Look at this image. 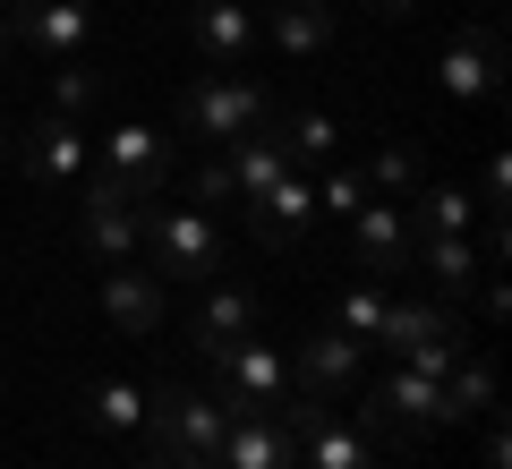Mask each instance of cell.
Segmentation results:
<instances>
[{"label": "cell", "mask_w": 512, "mask_h": 469, "mask_svg": "<svg viewBox=\"0 0 512 469\" xmlns=\"http://www.w3.org/2000/svg\"><path fill=\"white\" fill-rule=\"evenodd\" d=\"M197 205L214 214V205H239V188H231V163H205L197 171Z\"/></svg>", "instance_id": "f546056e"}, {"label": "cell", "mask_w": 512, "mask_h": 469, "mask_svg": "<svg viewBox=\"0 0 512 469\" xmlns=\"http://www.w3.org/2000/svg\"><path fill=\"white\" fill-rule=\"evenodd\" d=\"M222 427H231V410L214 401V384H163V393L146 401V435H154V452H205L214 461V444H222Z\"/></svg>", "instance_id": "277c9868"}, {"label": "cell", "mask_w": 512, "mask_h": 469, "mask_svg": "<svg viewBox=\"0 0 512 469\" xmlns=\"http://www.w3.org/2000/svg\"><path fill=\"white\" fill-rule=\"evenodd\" d=\"M137 469H222V461H205V452H154V461H137Z\"/></svg>", "instance_id": "4dcf8cb0"}, {"label": "cell", "mask_w": 512, "mask_h": 469, "mask_svg": "<svg viewBox=\"0 0 512 469\" xmlns=\"http://www.w3.org/2000/svg\"><path fill=\"white\" fill-rule=\"evenodd\" d=\"M359 205H367V180H359V171H325V180H316V214H359Z\"/></svg>", "instance_id": "f1b7e54d"}, {"label": "cell", "mask_w": 512, "mask_h": 469, "mask_svg": "<svg viewBox=\"0 0 512 469\" xmlns=\"http://www.w3.org/2000/svg\"><path fill=\"white\" fill-rule=\"evenodd\" d=\"M410 248H419V231H410V205L367 197L359 214H350V265H359V273H376V282H402V273H410Z\"/></svg>", "instance_id": "ba28073f"}, {"label": "cell", "mask_w": 512, "mask_h": 469, "mask_svg": "<svg viewBox=\"0 0 512 469\" xmlns=\"http://www.w3.org/2000/svg\"><path fill=\"white\" fill-rule=\"evenodd\" d=\"M214 461L222 469H299V444H291L282 418H231L222 444H214Z\"/></svg>", "instance_id": "e0dca14e"}, {"label": "cell", "mask_w": 512, "mask_h": 469, "mask_svg": "<svg viewBox=\"0 0 512 469\" xmlns=\"http://www.w3.org/2000/svg\"><path fill=\"white\" fill-rule=\"evenodd\" d=\"M9 145H18V137H9V128H0V171H9Z\"/></svg>", "instance_id": "d6a6232c"}, {"label": "cell", "mask_w": 512, "mask_h": 469, "mask_svg": "<svg viewBox=\"0 0 512 469\" xmlns=\"http://www.w3.org/2000/svg\"><path fill=\"white\" fill-rule=\"evenodd\" d=\"M316 222H325V214H316V180H308V171H291V180H274L265 197L248 205V231H256V248H274V256H291L299 239L316 231Z\"/></svg>", "instance_id": "30bf717a"}, {"label": "cell", "mask_w": 512, "mask_h": 469, "mask_svg": "<svg viewBox=\"0 0 512 469\" xmlns=\"http://www.w3.org/2000/svg\"><path fill=\"white\" fill-rule=\"evenodd\" d=\"M444 333H461L444 299H384V316H376V342L393 350V359H419V350H436Z\"/></svg>", "instance_id": "9a60e30c"}, {"label": "cell", "mask_w": 512, "mask_h": 469, "mask_svg": "<svg viewBox=\"0 0 512 469\" xmlns=\"http://www.w3.org/2000/svg\"><path fill=\"white\" fill-rule=\"evenodd\" d=\"M359 180H367V197H393V205H402L410 188H419V154H410V145H376Z\"/></svg>", "instance_id": "4316f807"}, {"label": "cell", "mask_w": 512, "mask_h": 469, "mask_svg": "<svg viewBox=\"0 0 512 469\" xmlns=\"http://www.w3.org/2000/svg\"><path fill=\"white\" fill-rule=\"evenodd\" d=\"M9 163H18L35 188H77V180L94 171V137H86V120H60V111H43V120L26 128L18 145H9Z\"/></svg>", "instance_id": "5b68a950"}, {"label": "cell", "mask_w": 512, "mask_h": 469, "mask_svg": "<svg viewBox=\"0 0 512 469\" xmlns=\"http://www.w3.org/2000/svg\"><path fill=\"white\" fill-rule=\"evenodd\" d=\"M9 35H26L52 60H86L94 52V0H26L18 18H9Z\"/></svg>", "instance_id": "4fadbf2b"}, {"label": "cell", "mask_w": 512, "mask_h": 469, "mask_svg": "<svg viewBox=\"0 0 512 469\" xmlns=\"http://www.w3.org/2000/svg\"><path fill=\"white\" fill-rule=\"evenodd\" d=\"M274 137L291 145V163H333L342 128H333V111H291V120H274Z\"/></svg>", "instance_id": "484cf974"}, {"label": "cell", "mask_w": 512, "mask_h": 469, "mask_svg": "<svg viewBox=\"0 0 512 469\" xmlns=\"http://www.w3.org/2000/svg\"><path fill=\"white\" fill-rule=\"evenodd\" d=\"M77 231H86V248L103 256V265H128L137 239H146V214H137V197H128L120 180L86 171V180H77Z\"/></svg>", "instance_id": "52a82bcc"}, {"label": "cell", "mask_w": 512, "mask_h": 469, "mask_svg": "<svg viewBox=\"0 0 512 469\" xmlns=\"http://www.w3.org/2000/svg\"><path fill=\"white\" fill-rule=\"evenodd\" d=\"M214 401L231 418H291V401H299V384H291V359H282L274 342H239V350H222L214 359Z\"/></svg>", "instance_id": "3957f363"}, {"label": "cell", "mask_w": 512, "mask_h": 469, "mask_svg": "<svg viewBox=\"0 0 512 469\" xmlns=\"http://www.w3.org/2000/svg\"><path fill=\"white\" fill-rule=\"evenodd\" d=\"M18 9H26V0H0V18H18Z\"/></svg>", "instance_id": "836d02e7"}, {"label": "cell", "mask_w": 512, "mask_h": 469, "mask_svg": "<svg viewBox=\"0 0 512 469\" xmlns=\"http://www.w3.org/2000/svg\"><path fill=\"white\" fill-rule=\"evenodd\" d=\"M274 120V94L256 86V77H239V69H205L197 86L180 94V137H197V145H239V137H256V128Z\"/></svg>", "instance_id": "6da1fadb"}, {"label": "cell", "mask_w": 512, "mask_h": 469, "mask_svg": "<svg viewBox=\"0 0 512 469\" xmlns=\"http://www.w3.org/2000/svg\"><path fill=\"white\" fill-rule=\"evenodd\" d=\"M94 163H103V180H120L137 205L171 197V137H163V128H146V120H120L103 145H94Z\"/></svg>", "instance_id": "8992f818"}, {"label": "cell", "mask_w": 512, "mask_h": 469, "mask_svg": "<svg viewBox=\"0 0 512 469\" xmlns=\"http://www.w3.org/2000/svg\"><path fill=\"white\" fill-rule=\"evenodd\" d=\"M410 273H427V290H436V299H461V290H478V273H487V256H478L470 239L419 231V248H410Z\"/></svg>", "instance_id": "ffe728a7"}, {"label": "cell", "mask_w": 512, "mask_h": 469, "mask_svg": "<svg viewBox=\"0 0 512 469\" xmlns=\"http://www.w3.org/2000/svg\"><path fill=\"white\" fill-rule=\"evenodd\" d=\"M137 256H146V273H163V282H214L222 273V222L205 214V205H154Z\"/></svg>", "instance_id": "7a4b0ae2"}, {"label": "cell", "mask_w": 512, "mask_h": 469, "mask_svg": "<svg viewBox=\"0 0 512 469\" xmlns=\"http://www.w3.org/2000/svg\"><path fill=\"white\" fill-rule=\"evenodd\" d=\"M291 384H299V401H342L350 384H359V342L333 333V325H316L308 342H299V359H291Z\"/></svg>", "instance_id": "5bb4252c"}, {"label": "cell", "mask_w": 512, "mask_h": 469, "mask_svg": "<svg viewBox=\"0 0 512 469\" xmlns=\"http://www.w3.org/2000/svg\"><path fill=\"white\" fill-rule=\"evenodd\" d=\"M0 60H9V18H0Z\"/></svg>", "instance_id": "e575fe53"}, {"label": "cell", "mask_w": 512, "mask_h": 469, "mask_svg": "<svg viewBox=\"0 0 512 469\" xmlns=\"http://www.w3.org/2000/svg\"><path fill=\"white\" fill-rule=\"evenodd\" d=\"M188 43L205 69H239L256 52V0H188Z\"/></svg>", "instance_id": "8fae6325"}, {"label": "cell", "mask_w": 512, "mask_h": 469, "mask_svg": "<svg viewBox=\"0 0 512 469\" xmlns=\"http://www.w3.org/2000/svg\"><path fill=\"white\" fill-rule=\"evenodd\" d=\"M103 316H111L120 333H154V325H163V273H146L137 256L111 265V273H103Z\"/></svg>", "instance_id": "ac0fdd59"}, {"label": "cell", "mask_w": 512, "mask_h": 469, "mask_svg": "<svg viewBox=\"0 0 512 469\" xmlns=\"http://www.w3.org/2000/svg\"><path fill=\"white\" fill-rule=\"evenodd\" d=\"M222 163H231V188H239V205H256V197H265L274 180H291V171H299V163H291V145L274 137V120L256 128V137L222 145Z\"/></svg>", "instance_id": "d6986e66"}, {"label": "cell", "mask_w": 512, "mask_h": 469, "mask_svg": "<svg viewBox=\"0 0 512 469\" xmlns=\"http://www.w3.org/2000/svg\"><path fill=\"white\" fill-rule=\"evenodd\" d=\"M367 410L384 418L393 435H436V427H453V410H444V376H419V367H384V384L367 393Z\"/></svg>", "instance_id": "9c48e42d"}, {"label": "cell", "mask_w": 512, "mask_h": 469, "mask_svg": "<svg viewBox=\"0 0 512 469\" xmlns=\"http://www.w3.org/2000/svg\"><path fill=\"white\" fill-rule=\"evenodd\" d=\"M86 427L94 435H137V427H146V393H137L128 376H103L86 393Z\"/></svg>", "instance_id": "603a6c76"}, {"label": "cell", "mask_w": 512, "mask_h": 469, "mask_svg": "<svg viewBox=\"0 0 512 469\" xmlns=\"http://www.w3.org/2000/svg\"><path fill=\"white\" fill-rule=\"evenodd\" d=\"M384 299H393V282H376V273H359V282L333 299V333H350V342H376V316H384Z\"/></svg>", "instance_id": "cb8c5ba5"}, {"label": "cell", "mask_w": 512, "mask_h": 469, "mask_svg": "<svg viewBox=\"0 0 512 469\" xmlns=\"http://www.w3.org/2000/svg\"><path fill=\"white\" fill-rule=\"evenodd\" d=\"M444 410H453V427H461V418H487V410H495V367L461 350L453 376H444Z\"/></svg>", "instance_id": "d4e9b609"}, {"label": "cell", "mask_w": 512, "mask_h": 469, "mask_svg": "<svg viewBox=\"0 0 512 469\" xmlns=\"http://www.w3.org/2000/svg\"><path fill=\"white\" fill-rule=\"evenodd\" d=\"M410 231H444V239H470V222H478V197H461V188H410Z\"/></svg>", "instance_id": "7402d4cb"}, {"label": "cell", "mask_w": 512, "mask_h": 469, "mask_svg": "<svg viewBox=\"0 0 512 469\" xmlns=\"http://www.w3.org/2000/svg\"><path fill=\"white\" fill-rule=\"evenodd\" d=\"M282 60H316L333 43V0H274V18H265Z\"/></svg>", "instance_id": "44dd1931"}, {"label": "cell", "mask_w": 512, "mask_h": 469, "mask_svg": "<svg viewBox=\"0 0 512 469\" xmlns=\"http://www.w3.org/2000/svg\"><path fill=\"white\" fill-rule=\"evenodd\" d=\"M367 9H376V18H419L427 0H367Z\"/></svg>", "instance_id": "1f68e13d"}, {"label": "cell", "mask_w": 512, "mask_h": 469, "mask_svg": "<svg viewBox=\"0 0 512 469\" xmlns=\"http://www.w3.org/2000/svg\"><path fill=\"white\" fill-rule=\"evenodd\" d=\"M436 86L453 94V103H487V94L504 86V43H495V26H461V35L444 43Z\"/></svg>", "instance_id": "7c38bea8"}, {"label": "cell", "mask_w": 512, "mask_h": 469, "mask_svg": "<svg viewBox=\"0 0 512 469\" xmlns=\"http://www.w3.org/2000/svg\"><path fill=\"white\" fill-rule=\"evenodd\" d=\"M52 111H60V120H86V111L94 103H103V77H94V60H52Z\"/></svg>", "instance_id": "83f0119b"}, {"label": "cell", "mask_w": 512, "mask_h": 469, "mask_svg": "<svg viewBox=\"0 0 512 469\" xmlns=\"http://www.w3.org/2000/svg\"><path fill=\"white\" fill-rule=\"evenodd\" d=\"M256 316H265V307H256V290L222 282L214 299L197 307V325H188V342H197V359H222V350H239V342L256 333Z\"/></svg>", "instance_id": "2e32d148"}]
</instances>
